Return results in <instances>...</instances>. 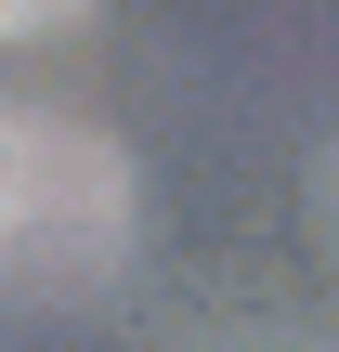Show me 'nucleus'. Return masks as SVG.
Returning <instances> with one entry per match:
<instances>
[{"label":"nucleus","mask_w":339,"mask_h":352,"mask_svg":"<svg viewBox=\"0 0 339 352\" xmlns=\"http://www.w3.org/2000/svg\"><path fill=\"white\" fill-rule=\"evenodd\" d=\"M196 352H300V340H196Z\"/></svg>","instance_id":"obj_3"},{"label":"nucleus","mask_w":339,"mask_h":352,"mask_svg":"<svg viewBox=\"0 0 339 352\" xmlns=\"http://www.w3.org/2000/svg\"><path fill=\"white\" fill-rule=\"evenodd\" d=\"M144 261V170L91 118L0 104V287L26 300H91Z\"/></svg>","instance_id":"obj_1"},{"label":"nucleus","mask_w":339,"mask_h":352,"mask_svg":"<svg viewBox=\"0 0 339 352\" xmlns=\"http://www.w3.org/2000/svg\"><path fill=\"white\" fill-rule=\"evenodd\" d=\"M91 26V0H0V39H65Z\"/></svg>","instance_id":"obj_2"},{"label":"nucleus","mask_w":339,"mask_h":352,"mask_svg":"<svg viewBox=\"0 0 339 352\" xmlns=\"http://www.w3.org/2000/svg\"><path fill=\"white\" fill-rule=\"evenodd\" d=\"M327 209H339V170H327Z\"/></svg>","instance_id":"obj_4"}]
</instances>
